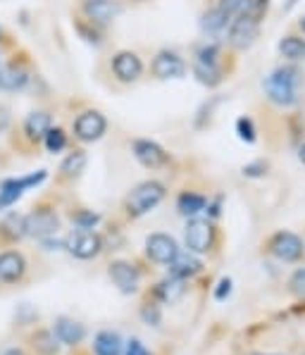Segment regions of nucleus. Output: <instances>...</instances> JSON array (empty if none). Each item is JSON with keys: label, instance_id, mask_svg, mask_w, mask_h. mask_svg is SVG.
Here are the masks:
<instances>
[{"label": "nucleus", "instance_id": "nucleus-1", "mask_svg": "<svg viewBox=\"0 0 305 355\" xmlns=\"http://www.w3.org/2000/svg\"><path fill=\"white\" fill-rule=\"evenodd\" d=\"M265 91L277 105H293L298 101V72L293 67H279L265 79Z\"/></svg>", "mask_w": 305, "mask_h": 355}, {"label": "nucleus", "instance_id": "nucleus-2", "mask_svg": "<svg viewBox=\"0 0 305 355\" xmlns=\"http://www.w3.org/2000/svg\"><path fill=\"white\" fill-rule=\"evenodd\" d=\"M162 198H165V187L160 182H143L132 189V193L127 196L124 210H127L129 217H141L146 212H150Z\"/></svg>", "mask_w": 305, "mask_h": 355}, {"label": "nucleus", "instance_id": "nucleus-3", "mask_svg": "<svg viewBox=\"0 0 305 355\" xmlns=\"http://www.w3.org/2000/svg\"><path fill=\"white\" fill-rule=\"evenodd\" d=\"M46 177H48V172L41 169V172H34V174H29V177H21V179H5V182L0 184V210L15 205L21 196H24V191L43 184Z\"/></svg>", "mask_w": 305, "mask_h": 355}, {"label": "nucleus", "instance_id": "nucleus-4", "mask_svg": "<svg viewBox=\"0 0 305 355\" xmlns=\"http://www.w3.org/2000/svg\"><path fill=\"white\" fill-rule=\"evenodd\" d=\"M60 220L55 215L53 207H36L34 212L24 217V232L26 236H34V239H48L58 232Z\"/></svg>", "mask_w": 305, "mask_h": 355}, {"label": "nucleus", "instance_id": "nucleus-5", "mask_svg": "<svg viewBox=\"0 0 305 355\" xmlns=\"http://www.w3.org/2000/svg\"><path fill=\"white\" fill-rule=\"evenodd\" d=\"M260 34V21L255 15H241L232 21L229 26V43L238 51H246L255 43V38Z\"/></svg>", "mask_w": 305, "mask_h": 355}, {"label": "nucleus", "instance_id": "nucleus-6", "mask_svg": "<svg viewBox=\"0 0 305 355\" xmlns=\"http://www.w3.org/2000/svg\"><path fill=\"white\" fill-rule=\"evenodd\" d=\"M105 129H107V122L98 110H86L74 119V136L79 141H84V144L98 141L105 134Z\"/></svg>", "mask_w": 305, "mask_h": 355}, {"label": "nucleus", "instance_id": "nucleus-7", "mask_svg": "<svg viewBox=\"0 0 305 355\" xmlns=\"http://www.w3.org/2000/svg\"><path fill=\"white\" fill-rule=\"evenodd\" d=\"M186 245L191 253H208L215 241V229L208 220H191L186 225Z\"/></svg>", "mask_w": 305, "mask_h": 355}, {"label": "nucleus", "instance_id": "nucleus-8", "mask_svg": "<svg viewBox=\"0 0 305 355\" xmlns=\"http://www.w3.org/2000/svg\"><path fill=\"white\" fill-rule=\"evenodd\" d=\"M67 248L74 258L89 260V258H96V255L103 250V239L98 236V234L89 232V229H79V232L69 236Z\"/></svg>", "mask_w": 305, "mask_h": 355}, {"label": "nucleus", "instance_id": "nucleus-9", "mask_svg": "<svg viewBox=\"0 0 305 355\" xmlns=\"http://www.w3.org/2000/svg\"><path fill=\"white\" fill-rule=\"evenodd\" d=\"M112 72L117 76V81L122 84H134L141 74H143V62L141 58L132 51H122L112 58Z\"/></svg>", "mask_w": 305, "mask_h": 355}, {"label": "nucleus", "instance_id": "nucleus-10", "mask_svg": "<svg viewBox=\"0 0 305 355\" xmlns=\"http://www.w3.org/2000/svg\"><path fill=\"white\" fill-rule=\"evenodd\" d=\"M272 255H277L284 262H296L303 258V241L291 232H279L274 239L270 241Z\"/></svg>", "mask_w": 305, "mask_h": 355}, {"label": "nucleus", "instance_id": "nucleus-11", "mask_svg": "<svg viewBox=\"0 0 305 355\" xmlns=\"http://www.w3.org/2000/svg\"><path fill=\"white\" fill-rule=\"evenodd\" d=\"M152 74H155V79H182L184 74H186V64H184V60L177 55V53H170V51H162L157 53L155 60H152Z\"/></svg>", "mask_w": 305, "mask_h": 355}, {"label": "nucleus", "instance_id": "nucleus-12", "mask_svg": "<svg viewBox=\"0 0 305 355\" xmlns=\"http://www.w3.org/2000/svg\"><path fill=\"white\" fill-rule=\"evenodd\" d=\"M134 155L136 160L148 169L165 167L170 162V155L155 144V141H146V139H136L134 141Z\"/></svg>", "mask_w": 305, "mask_h": 355}, {"label": "nucleus", "instance_id": "nucleus-13", "mask_svg": "<svg viewBox=\"0 0 305 355\" xmlns=\"http://www.w3.org/2000/svg\"><path fill=\"white\" fill-rule=\"evenodd\" d=\"M81 10H84V19L94 21L98 26L110 24L119 12L114 0H81Z\"/></svg>", "mask_w": 305, "mask_h": 355}, {"label": "nucleus", "instance_id": "nucleus-14", "mask_svg": "<svg viewBox=\"0 0 305 355\" xmlns=\"http://www.w3.org/2000/svg\"><path fill=\"white\" fill-rule=\"evenodd\" d=\"M31 79L29 67L24 60H12L5 67H0V89L3 91H19Z\"/></svg>", "mask_w": 305, "mask_h": 355}, {"label": "nucleus", "instance_id": "nucleus-15", "mask_svg": "<svg viewBox=\"0 0 305 355\" xmlns=\"http://www.w3.org/2000/svg\"><path fill=\"white\" fill-rule=\"evenodd\" d=\"M146 253L152 262H160V265H167L174 255L179 253L177 241L167 234H150L148 241H146Z\"/></svg>", "mask_w": 305, "mask_h": 355}, {"label": "nucleus", "instance_id": "nucleus-16", "mask_svg": "<svg viewBox=\"0 0 305 355\" xmlns=\"http://www.w3.org/2000/svg\"><path fill=\"white\" fill-rule=\"evenodd\" d=\"M110 277L114 282V286L119 288L122 293H136V288H139V270L132 265V262H124V260H117L110 265Z\"/></svg>", "mask_w": 305, "mask_h": 355}, {"label": "nucleus", "instance_id": "nucleus-17", "mask_svg": "<svg viewBox=\"0 0 305 355\" xmlns=\"http://www.w3.org/2000/svg\"><path fill=\"white\" fill-rule=\"evenodd\" d=\"M24 272H26L24 255L17 253V250H5V253H0V282L15 284L24 277Z\"/></svg>", "mask_w": 305, "mask_h": 355}, {"label": "nucleus", "instance_id": "nucleus-18", "mask_svg": "<svg viewBox=\"0 0 305 355\" xmlns=\"http://www.w3.org/2000/svg\"><path fill=\"white\" fill-rule=\"evenodd\" d=\"M86 336V329L84 324H79L76 320L72 318H58L55 320V338L64 346H76L81 343Z\"/></svg>", "mask_w": 305, "mask_h": 355}, {"label": "nucleus", "instance_id": "nucleus-19", "mask_svg": "<svg viewBox=\"0 0 305 355\" xmlns=\"http://www.w3.org/2000/svg\"><path fill=\"white\" fill-rule=\"evenodd\" d=\"M48 129H51V114L43 112V110L31 112L29 117L24 119V136L31 141V144H41Z\"/></svg>", "mask_w": 305, "mask_h": 355}, {"label": "nucleus", "instance_id": "nucleus-20", "mask_svg": "<svg viewBox=\"0 0 305 355\" xmlns=\"http://www.w3.org/2000/svg\"><path fill=\"white\" fill-rule=\"evenodd\" d=\"M167 265H170V272L174 277H182V279H186V277H193L195 272H200V260L195 258L193 253H177L174 255V258L167 262Z\"/></svg>", "mask_w": 305, "mask_h": 355}, {"label": "nucleus", "instance_id": "nucleus-21", "mask_svg": "<svg viewBox=\"0 0 305 355\" xmlns=\"http://www.w3.org/2000/svg\"><path fill=\"white\" fill-rule=\"evenodd\" d=\"M96 355H122V338L114 331H101L94 341Z\"/></svg>", "mask_w": 305, "mask_h": 355}, {"label": "nucleus", "instance_id": "nucleus-22", "mask_svg": "<svg viewBox=\"0 0 305 355\" xmlns=\"http://www.w3.org/2000/svg\"><path fill=\"white\" fill-rule=\"evenodd\" d=\"M84 167H86V153L84 150H72L62 160V165H60V177H62V179H76V177H81Z\"/></svg>", "mask_w": 305, "mask_h": 355}, {"label": "nucleus", "instance_id": "nucleus-23", "mask_svg": "<svg viewBox=\"0 0 305 355\" xmlns=\"http://www.w3.org/2000/svg\"><path fill=\"white\" fill-rule=\"evenodd\" d=\"M217 8L222 10L229 17H241V15H255L260 5L255 0H220ZM258 17V15H255Z\"/></svg>", "mask_w": 305, "mask_h": 355}, {"label": "nucleus", "instance_id": "nucleus-24", "mask_svg": "<svg viewBox=\"0 0 305 355\" xmlns=\"http://www.w3.org/2000/svg\"><path fill=\"white\" fill-rule=\"evenodd\" d=\"M205 205H208V200H205L203 196H198V193H191V191H184V193L177 198L179 212H182V215H186V217H195L198 212H203Z\"/></svg>", "mask_w": 305, "mask_h": 355}, {"label": "nucleus", "instance_id": "nucleus-25", "mask_svg": "<svg viewBox=\"0 0 305 355\" xmlns=\"http://www.w3.org/2000/svg\"><path fill=\"white\" fill-rule=\"evenodd\" d=\"M193 74H195V79L200 81V84H205V86H217V84H222V72H220V67H217L215 62H200V60H195V64H193Z\"/></svg>", "mask_w": 305, "mask_h": 355}, {"label": "nucleus", "instance_id": "nucleus-26", "mask_svg": "<svg viewBox=\"0 0 305 355\" xmlns=\"http://www.w3.org/2000/svg\"><path fill=\"white\" fill-rule=\"evenodd\" d=\"M0 234H3L8 241H19V239H24L26 236V232H24V215H8L3 220V225H0Z\"/></svg>", "mask_w": 305, "mask_h": 355}, {"label": "nucleus", "instance_id": "nucleus-27", "mask_svg": "<svg viewBox=\"0 0 305 355\" xmlns=\"http://www.w3.org/2000/svg\"><path fill=\"white\" fill-rule=\"evenodd\" d=\"M184 279L182 277H170V279H165V282H160L157 284V296H160L165 303H174V300H179L182 298V293H184Z\"/></svg>", "mask_w": 305, "mask_h": 355}, {"label": "nucleus", "instance_id": "nucleus-28", "mask_svg": "<svg viewBox=\"0 0 305 355\" xmlns=\"http://www.w3.org/2000/svg\"><path fill=\"white\" fill-rule=\"evenodd\" d=\"M279 53L288 60H305V41L298 36H286L279 43Z\"/></svg>", "mask_w": 305, "mask_h": 355}, {"label": "nucleus", "instance_id": "nucleus-29", "mask_svg": "<svg viewBox=\"0 0 305 355\" xmlns=\"http://www.w3.org/2000/svg\"><path fill=\"white\" fill-rule=\"evenodd\" d=\"M227 21H229V15L222 12L220 8H215V10H210V12L203 15L200 26H203V31H208V34H220V31L227 26Z\"/></svg>", "mask_w": 305, "mask_h": 355}, {"label": "nucleus", "instance_id": "nucleus-30", "mask_svg": "<svg viewBox=\"0 0 305 355\" xmlns=\"http://www.w3.org/2000/svg\"><path fill=\"white\" fill-rule=\"evenodd\" d=\"M43 144H46L48 153H60V150H64V146H67V134H64V129H60V127H51L46 131V136H43Z\"/></svg>", "mask_w": 305, "mask_h": 355}, {"label": "nucleus", "instance_id": "nucleus-31", "mask_svg": "<svg viewBox=\"0 0 305 355\" xmlns=\"http://www.w3.org/2000/svg\"><path fill=\"white\" fill-rule=\"evenodd\" d=\"M34 348L41 355H55L58 353L55 334H51V331H38L34 336Z\"/></svg>", "mask_w": 305, "mask_h": 355}, {"label": "nucleus", "instance_id": "nucleus-32", "mask_svg": "<svg viewBox=\"0 0 305 355\" xmlns=\"http://www.w3.org/2000/svg\"><path fill=\"white\" fill-rule=\"evenodd\" d=\"M98 220H101V217L96 215V212H89V210H76V212H72V222L79 229H94L96 225H98Z\"/></svg>", "mask_w": 305, "mask_h": 355}, {"label": "nucleus", "instance_id": "nucleus-33", "mask_svg": "<svg viewBox=\"0 0 305 355\" xmlns=\"http://www.w3.org/2000/svg\"><path fill=\"white\" fill-rule=\"evenodd\" d=\"M236 131H238V139L246 141V144H255V127L250 122V117H241L236 122Z\"/></svg>", "mask_w": 305, "mask_h": 355}, {"label": "nucleus", "instance_id": "nucleus-34", "mask_svg": "<svg viewBox=\"0 0 305 355\" xmlns=\"http://www.w3.org/2000/svg\"><path fill=\"white\" fill-rule=\"evenodd\" d=\"M288 286H291V291L296 293V296H305V267H303V270H298L296 275L291 277Z\"/></svg>", "mask_w": 305, "mask_h": 355}, {"label": "nucleus", "instance_id": "nucleus-35", "mask_svg": "<svg viewBox=\"0 0 305 355\" xmlns=\"http://www.w3.org/2000/svg\"><path fill=\"white\" fill-rule=\"evenodd\" d=\"M141 318L148 322V324L157 327L160 324V310H157V305H146V308L141 310Z\"/></svg>", "mask_w": 305, "mask_h": 355}, {"label": "nucleus", "instance_id": "nucleus-36", "mask_svg": "<svg viewBox=\"0 0 305 355\" xmlns=\"http://www.w3.org/2000/svg\"><path fill=\"white\" fill-rule=\"evenodd\" d=\"M265 169H267L265 162H255V165H246V167H243V174H246V177H263Z\"/></svg>", "mask_w": 305, "mask_h": 355}, {"label": "nucleus", "instance_id": "nucleus-37", "mask_svg": "<svg viewBox=\"0 0 305 355\" xmlns=\"http://www.w3.org/2000/svg\"><path fill=\"white\" fill-rule=\"evenodd\" d=\"M229 293H232V279H222L217 284V291H215V298L217 300H225Z\"/></svg>", "mask_w": 305, "mask_h": 355}, {"label": "nucleus", "instance_id": "nucleus-38", "mask_svg": "<svg viewBox=\"0 0 305 355\" xmlns=\"http://www.w3.org/2000/svg\"><path fill=\"white\" fill-rule=\"evenodd\" d=\"M127 355H148V351H146L143 346H141V341H134L129 343V348H127Z\"/></svg>", "mask_w": 305, "mask_h": 355}, {"label": "nucleus", "instance_id": "nucleus-39", "mask_svg": "<svg viewBox=\"0 0 305 355\" xmlns=\"http://www.w3.org/2000/svg\"><path fill=\"white\" fill-rule=\"evenodd\" d=\"M3 355H26V353L19 351V348H10V351H5Z\"/></svg>", "mask_w": 305, "mask_h": 355}, {"label": "nucleus", "instance_id": "nucleus-40", "mask_svg": "<svg viewBox=\"0 0 305 355\" xmlns=\"http://www.w3.org/2000/svg\"><path fill=\"white\" fill-rule=\"evenodd\" d=\"M301 160L305 162V146H303V148H301Z\"/></svg>", "mask_w": 305, "mask_h": 355}, {"label": "nucleus", "instance_id": "nucleus-41", "mask_svg": "<svg viewBox=\"0 0 305 355\" xmlns=\"http://www.w3.org/2000/svg\"><path fill=\"white\" fill-rule=\"evenodd\" d=\"M0 36H3V29H0Z\"/></svg>", "mask_w": 305, "mask_h": 355}, {"label": "nucleus", "instance_id": "nucleus-42", "mask_svg": "<svg viewBox=\"0 0 305 355\" xmlns=\"http://www.w3.org/2000/svg\"><path fill=\"white\" fill-rule=\"evenodd\" d=\"M303 29H305V21H303Z\"/></svg>", "mask_w": 305, "mask_h": 355}]
</instances>
